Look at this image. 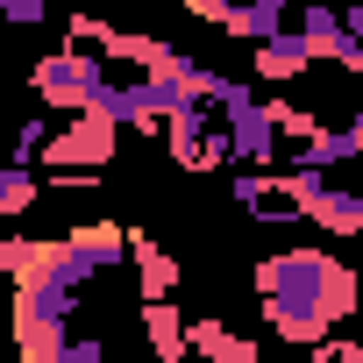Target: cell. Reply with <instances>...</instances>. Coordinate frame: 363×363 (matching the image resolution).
I'll return each mask as SVG.
<instances>
[{
    "label": "cell",
    "mask_w": 363,
    "mask_h": 363,
    "mask_svg": "<svg viewBox=\"0 0 363 363\" xmlns=\"http://www.w3.org/2000/svg\"><path fill=\"white\" fill-rule=\"evenodd\" d=\"M257 299H264V328L306 356H320L335 342V328L356 313V271L328 250H271L257 264Z\"/></svg>",
    "instance_id": "cell-1"
},
{
    "label": "cell",
    "mask_w": 363,
    "mask_h": 363,
    "mask_svg": "<svg viewBox=\"0 0 363 363\" xmlns=\"http://www.w3.org/2000/svg\"><path fill=\"white\" fill-rule=\"evenodd\" d=\"M114 150H121V121L114 114H72V128L50 135L36 171H50V178H100L114 164Z\"/></svg>",
    "instance_id": "cell-2"
},
{
    "label": "cell",
    "mask_w": 363,
    "mask_h": 363,
    "mask_svg": "<svg viewBox=\"0 0 363 363\" xmlns=\"http://www.w3.org/2000/svg\"><path fill=\"white\" fill-rule=\"evenodd\" d=\"M164 150H171L178 171H221V164H235V143H228L221 114H207V107L178 114V121L164 128Z\"/></svg>",
    "instance_id": "cell-3"
},
{
    "label": "cell",
    "mask_w": 363,
    "mask_h": 363,
    "mask_svg": "<svg viewBox=\"0 0 363 363\" xmlns=\"http://www.w3.org/2000/svg\"><path fill=\"white\" fill-rule=\"evenodd\" d=\"M186 15H200V22H214V29L242 36L250 50H264L271 36H285V29H292V8H285V0H242V8H228V0H186Z\"/></svg>",
    "instance_id": "cell-4"
},
{
    "label": "cell",
    "mask_w": 363,
    "mask_h": 363,
    "mask_svg": "<svg viewBox=\"0 0 363 363\" xmlns=\"http://www.w3.org/2000/svg\"><path fill=\"white\" fill-rule=\"evenodd\" d=\"M228 200L264 221V228H299V207H292V186H285V171H235L228 178Z\"/></svg>",
    "instance_id": "cell-5"
},
{
    "label": "cell",
    "mask_w": 363,
    "mask_h": 363,
    "mask_svg": "<svg viewBox=\"0 0 363 363\" xmlns=\"http://www.w3.org/2000/svg\"><path fill=\"white\" fill-rule=\"evenodd\" d=\"M135 328H143V356H150V363H186V356H193V342H186L193 320L178 313L171 299H143V306H135Z\"/></svg>",
    "instance_id": "cell-6"
},
{
    "label": "cell",
    "mask_w": 363,
    "mask_h": 363,
    "mask_svg": "<svg viewBox=\"0 0 363 363\" xmlns=\"http://www.w3.org/2000/svg\"><path fill=\"white\" fill-rule=\"evenodd\" d=\"M128 264H135V292H143V299H178V285H186L178 257H171L164 242H150L143 228H135V242H128Z\"/></svg>",
    "instance_id": "cell-7"
},
{
    "label": "cell",
    "mask_w": 363,
    "mask_h": 363,
    "mask_svg": "<svg viewBox=\"0 0 363 363\" xmlns=\"http://www.w3.org/2000/svg\"><path fill=\"white\" fill-rule=\"evenodd\" d=\"M306 65H313V50H306L299 29H285V36H271L264 50H250V72H257L264 86H285V79H299Z\"/></svg>",
    "instance_id": "cell-8"
},
{
    "label": "cell",
    "mask_w": 363,
    "mask_h": 363,
    "mask_svg": "<svg viewBox=\"0 0 363 363\" xmlns=\"http://www.w3.org/2000/svg\"><path fill=\"white\" fill-rule=\"evenodd\" d=\"M292 29L306 36L313 57H335V65H342V50H349V36H342V8H320V0H313V8H292Z\"/></svg>",
    "instance_id": "cell-9"
},
{
    "label": "cell",
    "mask_w": 363,
    "mask_h": 363,
    "mask_svg": "<svg viewBox=\"0 0 363 363\" xmlns=\"http://www.w3.org/2000/svg\"><path fill=\"white\" fill-rule=\"evenodd\" d=\"M36 200H43V171H15V164H0V228L22 221V214H36Z\"/></svg>",
    "instance_id": "cell-10"
},
{
    "label": "cell",
    "mask_w": 363,
    "mask_h": 363,
    "mask_svg": "<svg viewBox=\"0 0 363 363\" xmlns=\"http://www.w3.org/2000/svg\"><path fill=\"white\" fill-rule=\"evenodd\" d=\"M186 342H193V356H200V363H235V349H242V335H235L228 320H207V313L186 328Z\"/></svg>",
    "instance_id": "cell-11"
},
{
    "label": "cell",
    "mask_w": 363,
    "mask_h": 363,
    "mask_svg": "<svg viewBox=\"0 0 363 363\" xmlns=\"http://www.w3.org/2000/svg\"><path fill=\"white\" fill-rule=\"evenodd\" d=\"M0 22H8V29H43L50 8H43V0H0Z\"/></svg>",
    "instance_id": "cell-12"
},
{
    "label": "cell",
    "mask_w": 363,
    "mask_h": 363,
    "mask_svg": "<svg viewBox=\"0 0 363 363\" xmlns=\"http://www.w3.org/2000/svg\"><path fill=\"white\" fill-rule=\"evenodd\" d=\"M313 363H363V342H328Z\"/></svg>",
    "instance_id": "cell-13"
},
{
    "label": "cell",
    "mask_w": 363,
    "mask_h": 363,
    "mask_svg": "<svg viewBox=\"0 0 363 363\" xmlns=\"http://www.w3.org/2000/svg\"><path fill=\"white\" fill-rule=\"evenodd\" d=\"M0 135H8V128H0Z\"/></svg>",
    "instance_id": "cell-14"
},
{
    "label": "cell",
    "mask_w": 363,
    "mask_h": 363,
    "mask_svg": "<svg viewBox=\"0 0 363 363\" xmlns=\"http://www.w3.org/2000/svg\"><path fill=\"white\" fill-rule=\"evenodd\" d=\"M0 242H8V235H0Z\"/></svg>",
    "instance_id": "cell-15"
}]
</instances>
